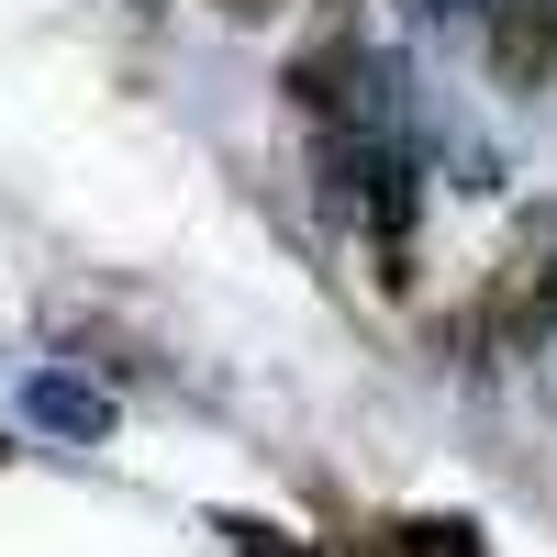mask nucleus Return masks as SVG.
<instances>
[{"mask_svg":"<svg viewBox=\"0 0 557 557\" xmlns=\"http://www.w3.org/2000/svg\"><path fill=\"white\" fill-rule=\"evenodd\" d=\"M212 535L235 546V557H312V546H290V535H278V524H257V513H223Z\"/></svg>","mask_w":557,"mask_h":557,"instance_id":"423d86ee","label":"nucleus"},{"mask_svg":"<svg viewBox=\"0 0 557 557\" xmlns=\"http://www.w3.org/2000/svg\"><path fill=\"white\" fill-rule=\"evenodd\" d=\"M223 12H235V23H257V12H278V0H223Z\"/></svg>","mask_w":557,"mask_h":557,"instance_id":"0eeeda50","label":"nucleus"},{"mask_svg":"<svg viewBox=\"0 0 557 557\" xmlns=\"http://www.w3.org/2000/svg\"><path fill=\"white\" fill-rule=\"evenodd\" d=\"M491 78L513 101H535L557 78V0H491Z\"/></svg>","mask_w":557,"mask_h":557,"instance_id":"f03ea898","label":"nucleus"},{"mask_svg":"<svg viewBox=\"0 0 557 557\" xmlns=\"http://www.w3.org/2000/svg\"><path fill=\"white\" fill-rule=\"evenodd\" d=\"M546 323H557V212H535L513 235V257L491 268V335L502 346H535Z\"/></svg>","mask_w":557,"mask_h":557,"instance_id":"f257e3e1","label":"nucleus"},{"mask_svg":"<svg viewBox=\"0 0 557 557\" xmlns=\"http://www.w3.org/2000/svg\"><path fill=\"white\" fill-rule=\"evenodd\" d=\"M23 412H34L45 435H78V446H101V435H112V401H101V391H78V380H57V368L23 391Z\"/></svg>","mask_w":557,"mask_h":557,"instance_id":"20e7f679","label":"nucleus"},{"mask_svg":"<svg viewBox=\"0 0 557 557\" xmlns=\"http://www.w3.org/2000/svg\"><path fill=\"white\" fill-rule=\"evenodd\" d=\"M0 457H12V446H0Z\"/></svg>","mask_w":557,"mask_h":557,"instance_id":"6e6552de","label":"nucleus"},{"mask_svg":"<svg viewBox=\"0 0 557 557\" xmlns=\"http://www.w3.org/2000/svg\"><path fill=\"white\" fill-rule=\"evenodd\" d=\"M290 101L323 112V123H346V101H357V57H346V34H323V45H301V57H290Z\"/></svg>","mask_w":557,"mask_h":557,"instance_id":"7ed1b4c3","label":"nucleus"},{"mask_svg":"<svg viewBox=\"0 0 557 557\" xmlns=\"http://www.w3.org/2000/svg\"><path fill=\"white\" fill-rule=\"evenodd\" d=\"M368 557H480V524H457V513H391V524H368Z\"/></svg>","mask_w":557,"mask_h":557,"instance_id":"39448f33","label":"nucleus"}]
</instances>
